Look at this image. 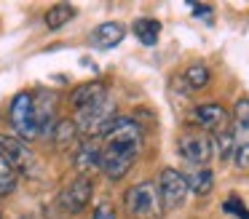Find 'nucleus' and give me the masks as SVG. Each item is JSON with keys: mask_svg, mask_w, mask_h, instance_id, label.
<instances>
[{"mask_svg": "<svg viewBox=\"0 0 249 219\" xmlns=\"http://www.w3.org/2000/svg\"><path fill=\"white\" fill-rule=\"evenodd\" d=\"M102 150L107 152H118V155H129V158L137 160L142 150V128L137 126L131 118H115L110 123V128L105 131L102 136Z\"/></svg>", "mask_w": 249, "mask_h": 219, "instance_id": "1", "label": "nucleus"}, {"mask_svg": "<svg viewBox=\"0 0 249 219\" xmlns=\"http://www.w3.org/2000/svg\"><path fill=\"white\" fill-rule=\"evenodd\" d=\"M124 206L131 219H161L163 203L158 195V185L156 182H140V185L129 187V192L124 195Z\"/></svg>", "mask_w": 249, "mask_h": 219, "instance_id": "2", "label": "nucleus"}, {"mask_svg": "<svg viewBox=\"0 0 249 219\" xmlns=\"http://www.w3.org/2000/svg\"><path fill=\"white\" fill-rule=\"evenodd\" d=\"M115 120V104L110 99H102L91 107H83V110H75V118H72V126L81 136H105V131L110 128V123Z\"/></svg>", "mask_w": 249, "mask_h": 219, "instance_id": "3", "label": "nucleus"}, {"mask_svg": "<svg viewBox=\"0 0 249 219\" xmlns=\"http://www.w3.org/2000/svg\"><path fill=\"white\" fill-rule=\"evenodd\" d=\"M8 115H11V126H14V131H17V136L22 139V142H35V139L40 136L38 120H35V99H33V94L22 91V94L14 96Z\"/></svg>", "mask_w": 249, "mask_h": 219, "instance_id": "4", "label": "nucleus"}, {"mask_svg": "<svg viewBox=\"0 0 249 219\" xmlns=\"http://www.w3.org/2000/svg\"><path fill=\"white\" fill-rule=\"evenodd\" d=\"M0 152L3 158L11 163V168L22 176H35L38 174V158L30 150L27 142H22L19 136H8V134H0Z\"/></svg>", "mask_w": 249, "mask_h": 219, "instance_id": "5", "label": "nucleus"}, {"mask_svg": "<svg viewBox=\"0 0 249 219\" xmlns=\"http://www.w3.org/2000/svg\"><path fill=\"white\" fill-rule=\"evenodd\" d=\"M158 195H161L163 208H179L188 198V176L179 174L177 168H163L158 176Z\"/></svg>", "mask_w": 249, "mask_h": 219, "instance_id": "6", "label": "nucleus"}, {"mask_svg": "<svg viewBox=\"0 0 249 219\" xmlns=\"http://www.w3.org/2000/svg\"><path fill=\"white\" fill-rule=\"evenodd\" d=\"M91 192H94V185H91L89 176H78V179H72L70 185L65 187L62 198H59L62 211H67V214L83 211V208L89 206V201H91Z\"/></svg>", "mask_w": 249, "mask_h": 219, "instance_id": "7", "label": "nucleus"}, {"mask_svg": "<svg viewBox=\"0 0 249 219\" xmlns=\"http://www.w3.org/2000/svg\"><path fill=\"white\" fill-rule=\"evenodd\" d=\"M179 152L188 163L193 166H206L212 158H214V144H212L209 136L204 134H190V136H182L179 139Z\"/></svg>", "mask_w": 249, "mask_h": 219, "instance_id": "8", "label": "nucleus"}, {"mask_svg": "<svg viewBox=\"0 0 249 219\" xmlns=\"http://www.w3.org/2000/svg\"><path fill=\"white\" fill-rule=\"evenodd\" d=\"M126 37V27L121 24V21H105V24L94 27L91 35H89V43H91L94 48H102V51H107V48H115L121 40Z\"/></svg>", "mask_w": 249, "mask_h": 219, "instance_id": "9", "label": "nucleus"}, {"mask_svg": "<svg viewBox=\"0 0 249 219\" xmlns=\"http://www.w3.org/2000/svg\"><path fill=\"white\" fill-rule=\"evenodd\" d=\"M193 118L201 123L204 128H209V131H222V128H228V110L222 104H217V101H206V104H198L193 110Z\"/></svg>", "mask_w": 249, "mask_h": 219, "instance_id": "10", "label": "nucleus"}, {"mask_svg": "<svg viewBox=\"0 0 249 219\" xmlns=\"http://www.w3.org/2000/svg\"><path fill=\"white\" fill-rule=\"evenodd\" d=\"M107 99V85L102 83V80H91V83H83L78 85L75 91L70 94V104L72 110H83V107H91L97 104V101Z\"/></svg>", "mask_w": 249, "mask_h": 219, "instance_id": "11", "label": "nucleus"}, {"mask_svg": "<svg viewBox=\"0 0 249 219\" xmlns=\"http://www.w3.org/2000/svg\"><path fill=\"white\" fill-rule=\"evenodd\" d=\"M131 166H134V158L102 150V158H99V171H102V174L107 176V179H113V182L124 179V176L131 171Z\"/></svg>", "mask_w": 249, "mask_h": 219, "instance_id": "12", "label": "nucleus"}, {"mask_svg": "<svg viewBox=\"0 0 249 219\" xmlns=\"http://www.w3.org/2000/svg\"><path fill=\"white\" fill-rule=\"evenodd\" d=\"M99 158H102V147L97 142H83V144H78L75 155H72V163L81 171V176H89L86 171L99 168Z\"/></svg>", "mask_w": 249, "mask_h": 219, "instance_id": "13", "label": "nucleus"}, {"mask_svg": "<svg viewBox=\"0 0 249 219\" xmlns=\"http://www.w3.org/2000/svg\"><path fill=\"white\" fill-rule=\"evenodd\" d=\"M131 30H134V37L142 43V46H156L158 35H161V21H156V19H137Z\"/></svg>", "mask_w": 249, "mask_h": 219, "instance_id": "14", "label": "nucleus"}, {"mask_svg": "<svg viewBox=\"0 0 249 219\" xmlns=\"http://www.w3.org/2000/svg\"><path fill=\"white\" fill-rule=\"evenodd\" d=\"M212 187H214V174H212V168L201 166V168H196L193 174H190V179H188V190H193L196 195H209Z\"/></svg>", "mask_w": 249, "mask_h": 219, "instance_id": "15", "label": "nucleus"}, {"mask_svg": "<svg viewBox=\"0 0 249 219\" xmlns=\"http://www.w3.org/2000/svg\"><path fill=\"white\" fill-rule=\"evenodd\" d=\"M72 16H75V8H72L70 3H59V5L46 11V27H49V30H59V27L67 24Z\"/></svg>", "mask_w": 249, "mask_h": 219, "instance_id": "16", "label": "nucleus"}, {"mask_svg": "<svg viewBox=\"0 0 249 219\" xmlns=\"http://www.w3.org/2000/svg\"><path fill=\"white\" fill-rule=\"evenodd\" d=\"M212 80V72L206 64H190L188 69H185V83L190 85V88H206Z\"/></svg>", "mask_w": 249, "mask_h": 219, "instance_id": "17", "label": "nucleus"}, {"mask_svg": "<svg viewBox=\"0 0 249 219\" xmlns=\"http://www.w3.org/2000/svg\"><path fill=\"white\" fill-rule=\"evenodd\" d=\"M212 144H214V152H220V158H231L233 144H236V134H233V128H222V131H217L214 139H212Z\"/></svg>", "mask_w": 249, "mask_h": 219, "instance_id": "18", "label": "nucleus"}, {"mask_svg": "<svg viewBox=\"0 0 249 219\" xmlns=\"http://www.w3.org/2000/svg\"><path fill=\"white\" fill-rule=\"evenodd\" d=\"M14 187H17V171L11 168V163L0 152V195H8Z\"/></svg>", "mask_w": 249, "mask_h": 219, "instance_id": "19", "label": "nucleus"}, {"mask_svg": "<svg viewBox=\"0 0 249 219\" xmlns=\"http://www.w3.org/2000/svg\"><path fill=\"white\" fill-rule=\"evenodd\" d=\"M233 120H236V128L249 131V99L247 96H241L236 101V107H233Z\"/></svg>", "mask_w": 249, "mask_h": 219, "instance_id": "20", "label": "nucleus"}, {"mask_svg": "<svg viewBox=\"0 0 249 219\" xmlns=\"http://www.w3.org/2000/svg\"><path fill=\"white\" fill-rule=\"evenodd\" d=\"M233 158H236V166L241 171H249V142H241L236 150H233Z\"/></svg>", "mask_w": 249, "mask_h": 219, "instance_id": "21", "label": "nucleus"}, {"mask_svg": "<svg viewBox=\"0 0 249 219\" xmlns=\"http://www.w3.org/2000/svg\"><path fill=\"white\" fill-rule=\"evenodd\" d=\"M225 211H228V214H236L238 219H249V211H247V206H244V203L238 201L236 195H233V198H228V201H225Z\"/></svg>", "mask_w": 249, "mask_h": 219, "instance_id": "22", "label": "nucleus"}, {"mask_svg": "<svg viewBox=\"0 0 249 219\" xmlns=\"http://www.w3.org/2000/svg\"><path fill=\"white\" fill-rule=\"evenodd\" d=\"M91 219H115V211H113V206H110V203H99V206L94 208Z\"/></svg>", "mask_w": 249, "mask_h": 219, "instance_id": "23", "label": "nucleus"}, {"mask_svg": "<svg viewBox=\"0 0 249 219\" xmlns=\"http://www.w3.org/2000/svg\"><path fill=\"white\" fill-rule=\"evenodd\" d=\"M190 11H193L196 16H201V19H209V16H212V8H209V5H198V3H193V5H190Z\"/></svg>", "mask_w": 249, "mask_h": 219, "instance_id": "24", "label": "nucleus"}]
</instances>
